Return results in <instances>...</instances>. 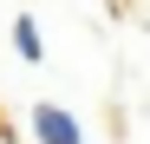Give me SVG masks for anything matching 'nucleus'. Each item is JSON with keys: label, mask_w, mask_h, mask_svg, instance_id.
<instances>
[{"label": "nucleus", "mask_w": 150, "mask_h": 144, "mask_svg": "<svg viewBox=\"0 0 150 144\" xmlns=\"http://www.w3.org/2000/svg\"><path fill=\"white\" fill-rule=\"evenodd\" d=\"M33 138L39 144H79V125H72L59 105H33Z\"/></svg>", "instance_id": "nucleus-1"}, {"label": "nucleus", "mask_w": 150, "mask_h": 144, "mask_svg": "<svg viewBox=\"0 0 150 144\" xmlns=\"http://www.w3.org/2000/svg\"><path fill=\"white\" fill-rule=\"evenodd\" d=\"M13 46H20V59H39V26H33V20L13 26Z\"/></svg>", "instance_id": "nucleus-2"}]
</instances>
